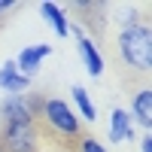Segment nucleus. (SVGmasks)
Returning a JSON list of instances; mask_svg holds the SVG:
<instances>
[{"mask_svg":"<svg viewBox=\"0 0 152 152\" xmlns=\"http://www.w3.org/2000/svg\"><path fill=\"white\" fill-rule=\"evenodd\" d=\"M119 58L137 73H152V31L143 21H125L116 37Z\"/></svg>","mask_w":152,"mask_h":152,"instance_id":"f257e3e1","label":"nucleus"},{"mask_svg":"<svg viewBox=\"0 0 152 152\" xmlns=\"http://www.w3.org/2000/svg\"><path fill=\"white\" fill-rule=\"evenodd\" d=\"M37 119H40L55 137H79L82 134L79 116H76L70 110V104L61 100V97H43L40 110H37Z\"/></svg>","mask_w":152,"mask_h":152,"instance_id":"f03ea898","label":"nucleus"},{"mask_svg":"<svg viewBox=\"0 0 152 152\" xmlns=\"http://www.w3.org/2000/svg\"><path fill=\"white\" fill-rule=\"evenodd\" d=\"M0 152H40V128L34 125H0Z\"/></svg>","mask_w":152,"mask_h":152,"instance_id":"7ed1b4c3","label":"nucleus"},{"mask_svg":"<svg viewBox=\"0 0 152 152\" xmlns=\"http://www.w3.org/2000/svg\"><path fill=\"white\" fill-rule=\"evenodd\" d=\"M40 100L43 97H31V94L3 97V104H0V125H34Z\"/></svg>","mask_w":152,"mask_h":152,"instance_id":"20e7f679","label":"nucleus"},{"mask_svg":"<svg viewBox=\"0 0 152 152\" xmlns=\"http://www.w3.org/2000/svg\"><path fill=\"white\" fill-rule=\"evenodd\" d=\"M52 55V46L49 43H37V46H24L21 52H18V58H15V67H18V73L24 76V79H34L37 73H40V67H43V61Z\"/></svg>","mask_w":152,"mask_h":152,"instance_id":"39448f33","label":"nucleus"},{"mask_svg":"<svg viewBox=\"0 0 152 152\" xmlns=\"http://www.w3.org/2000/svg\"><path fill=\"white\" fill-rule=\"evenodd\" d=\"M70 34L76 37L79 58H82V67L88 70V76H100V73H104V55H100V49L94 46V40L88 34H82V28H73Z\"/></svg>","mask_w":152,"mask_h":152,"instance_id":"423d86ee","label":"nucleus"},{"mask_svg":"<svg viewBox=\"0 0 152 152\" xmlns=\"http://www.w3.org/2000/svg\"><path fill=\"white\" fill-rule=\"evenodd\" d=\"M128 116H131L134 125H140V128L149 134V128H152V88H140V91L134 94Z\"/></svg>","mask_w":152,"mask_h":152,"instance_id":"0eeeda50","label":"nucleus"},{"mask_svg":"<svg viewBox=\"0 0 152 152\" xmlns=\"http://www.w3.org/2000/svg\"><path fill=\"white\" fill-rule=\"evenodd\" d=\"M28 88H31V79H24V76L18 73L15 61H6V64L0 67V91H3L6 97H12V94H28Z\"/></svg>","mask_w":152,"mask_h":152,"instance_id":"6e6552de","label":"nucleus"},{"mask_svg":"<svg viewBox=\"0 0 152 152\" xmlns=\"http://www.w3.org/2000/svg\"><path fill=\"white\" fill-rule=\"evenodd\" d=\"M107 137H110V143L134 140V122H131V116H128V110L116 107V110L110 113V131H107Z\"/></svg>","mask_w":152,"mask_h":152,"instance_id":"1a4fd4ad","label":"nucleus"},{"mask_svg":"<svg viewBox=\"0 0 152 152\" xmlns=\"http://www.w3.org/2000/svg\"><path fill=\"white\" fill-rule=\"evenodd\" d=\"M40 12H43V18L49 21V28H52L61 40L64 37H70V31H73V24H70V18H67V12L61 9L58 3H40Z\"/></svg>","mask_w":152,"mask_h":152,"instance_id":"9d476101","label":"nucleus"},{"mask_svg":"<svg viewBox=\"0 0 152 152\" xmlns=\"http://www.w3.org/2000/svg\"><path fill=\"white\" fill-rule=\"evenodd\" d=\"M70 94H73V104H76V116H82L79 122H94L97 119V107H94L91 94H88L82 85H73Z\"/></svg>","mask_w":152,"mask_h":152,"instance_id":"9b49d317","label":"nucleus"},{"mask_svg":"<svg viewBox=\"0 0 152 152\" xmlns=\"http://www.w3.org/2000/svg\"><path fill=\"white\" fill-rule=\"evenodd\" d=\"M76 152H110V149L97 143L94 137H76Z\"/></svg>","mask_w":152,"mask_h":152,"instance_id":"f8f14e48","label":"nucleus"},{"mask_svg":"<svg viewBox=\"0 0 152 152\" xmlns=\"http://www.w3.org/2000/svg\"><path fill=\"white\" fill-rule=\"evenodd\" d=\"M140 152H152V134H146L140 140Z\"/></svg>","mask_w":152,"mask_h":152,"instance_id":"ddd939ff","label":"nucleus"},{"mask_svg":"<svg viewBox=\"0 0 152 152\" xmlns=\"http://www.w3.org/2000/svg\"><path fill=\"white\" fill-rule=\"evenodd\" d=\"M9 9H15V0H0V15L9 12Z\"/></svg>","mask_w":152,"mask_h":152,"instance_id":"4468645a","label":"nucleus"}]
</instances>
